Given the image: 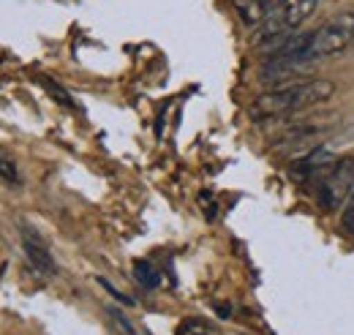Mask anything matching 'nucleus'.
<instances>
[{
	"label": "nucleus",
	"instance_id": "nucleus-1",
	"mask_svg": "<svg viewBox=\"0 0 354 335\" xmlns=\"http://www.w3.org/2000/svg\"><path fill=\"white\" fill-rule=\"evenodd\" d=\"M335 96V84L330 80H308V82H292L283 84V87H275L270 93H262L248 115L254 120H267V118H283V115H292V112H300V109H308L316 107L327 98Z\"/></svg>",
	"mask_w": 354,
	"mask_h": 335
},
{
	"label": "nucleus",
	"instance_id": "nucleus-2",
	"mask_svg": "<svg viewBox=\"0 0 354 335\" xmlns=\"http://www.w3.org/2000/svg\"><path fill=\"white\" fill-rule=\"evenodd\" d=\"M354 42V11H341L333 19H327L319 30L310 33L308 52H306V63L319 60V57H330L344 52Z\"/></svg>",
	"mask_w": 354,
	"mask_h": 335
},
{
	"label": "nucleus",
	"instance_id": "nucleus-3",
	"mask_svg": "<svg viewBox=\"0 0 354 335\" xmlns=\"http://www.w3.org/2000/svg\"><path fill=\"white\" fill-rule=\"evenodd\" d=\"M352 180H354L352 159L338 161V167L319 183V205L324 210H335L341 208V205H346V194L352 188Z\"/></svg>",
	"mask_w": 354,
	"mask_h": 335
},
{
	"label": "nucleus",
	"instance_id": "nucleus-4",
	"mask_svg": "<svg viewBox=\"0 0 354 335\" xmlns=\"http://www.w3.org/2000/svg\"><path fill=\"white\" fill-rule=\"evenodd\" d=\"M316 6H319V0H281L278 14H281L286 30H295L316 11Z\"/></svg>",
	"mask_w": 354,
	"mask_h": 335
},
{
	"label": "nucleus",
	"instance_id": "nucleus-5",
	"mask_svg": "<svg viewBox=\"0 0 354 335\" xmlns=\"http://www.w3.org/2000/svg\"><path fill=\"white\" fill-rule=\"evenodd\" d=\"M278 6H281V0H237V14L245 25L259 28Z\"/></svg>",
	"mask_w": 354,
	"mask_h": 335
},
{
	"label": "nucleus",
	"instance_id": "nucleus-6",
	"mask_svg": "<svg viewBox=\"0 0 354 335\" xmlns=\"http://www.w3.org/2000/svg\"><path fill=\"white\" fill-rule=\"evenodd\" d=\"M22 246H25V253H28L30 264H33L39 273H44V275H55V273H57V270H55V259H52V253L46 251L44 243H41L39 237H33V235L25 232Z\"/></svg>",
	"mask_w": 354,
	"mask_h": 335
},
{
	"label": "nucleus",
	"instance_id": "nucleus-7",
	"mask_svg": "<svg viewBox=\"0 0 354 335\" xmlns=\"http://www.w3.org/2000/svg\"><path fill=\"white\" fill-rule=\"evenodd\" d=\"M133 278H136V284L145 287V289H156V287L161 284V273H158L150 262H145V259L133 262Z\"/></svg>",
	"mask_w": 354,
	"mask_h": 335
},
{
	"label": "nucleus",
	"instance_id": "nucleus-8",
	"mask_svg": "<svg viewBox=\"0 0 354 335\" xmlns=\"http://www.w3.org/2000/svg\"><path fill=\"white\" fill-rule=\"evenodd\" d=\"M0 180H6V183H11V185H17V183H19L17 164H14V159H11L6 150H0Z\"/></svg>",
	"mask_w": 354,
	"mask_h": 335
},
{
	"label": "nucleus",
	"instance_id": "nucleus-9",
	"mask_svg": "<svg viewBox=\"0 0 354 335\" xmlns=\"http://www.w3.org/2000/svg\"><path fill=\"white\" fill-rule=\"evenodd\" d=\"M177 335H216V333H213V327H210L207 322H202V319H185V322H180Z\"/></svg>",
	"mask_w": 354,
	"mask_h": 335
},
{
	"label": "nucleus",
	"instance_id": "nucleus-10",
	"mask_svg": "<svg viewBox=\"0 0 354 335\" xmlns=\"http://www.w3.org/2000/svg\"><path fill=\"white\" fill-rule=\"evenodd\" d=\"M341 226H344V232L354 235V194L346 199V205H344V212H341Z\"/></svg>",
	"mask_w": 354,
	"mask_h": 335
},
{
	"label": "nucleus",
	"instance_id": "nucleus-11",
	"mask_svg": "<svg viewBox=\"0 0 354 335\" xmlns=\"http://www.w3.org/2000/svg\"><path fill=\"white\" fill-rule=\"evenodd\" d=\"M199 202H202V210L207 212V218H216V202H213V197L202 194V197H199Z\"/></svg>",
	"mask_w": 354,
	"mask_h": 335
},
{
	"label": "nucleus",
	"instance_id": "nucleus-12",
	"mask_svg": "<svg viewBox=\"0 0 354 335\" xmlns=\"http://www.w3.org/2000/svg\"><path fill=\"white\" fill-rule=\"evenodd\" d=\"M101 287H104L106 292H112V297H118L120 302H126V305H131V302H133L131 297H126V294H120V292H118V289H115V287H112V284H109V281H104V278H101Z\"/></svg>",
	"mask_w": 354,
	"mask_h": 335
},
{
	"label": "nucleus",
	"instance_id": "nucleus-13",
	"mask_svg": "<svg viewBox=\"0 0 354 335\" xmlns=\"http://www.w3.org/2000/svg\"><path fill=\"white\" fill-rule=\"evenodd\" d=\"M131 335H142V333H136V330H133V333Z\"/></svg>",
	"mask_w": 354,
	"mask_h": 335
}]
</instances>
